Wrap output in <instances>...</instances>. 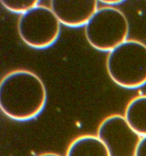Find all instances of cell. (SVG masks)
<instances>
[{"instance_id":"6da1fadb","label":"cell","mask_w":146,"mask_h":156,"mask_svg":"<svg viewBox=\"0 0 146 156\" xmlns=\"http://www.w3.org/2000/svg\"><path fill=\"white\" fill-rule=\"evenodd\" d=\"M47 99L41 78L27 69L6 74L0 83V108L5 115L17 121L35 118L43 109Z\"/></svg>"},{"instance_id":"30bf717a","label":"cell","mask_w":146,"mask_h":156,"mask_svg":"<svg viewBox=\"0 0 146 156\" xmlns=\"http://www.w3.org/2000/svg\"><path fill=\"white\" fill-rule=\"evenodd\" d=\"M135 156H146V136L141 137L137 147Z\"/></svg>"},{"instance_id":"277c9868","label":"cell","mask_w":146,"mask_h":156,"mask_svg":"<svg viewBox=\"0 0 146 156\" xmlns=\"http://www.w3.org/2000/svg\"><path fill=\"white\" fill-rule=\"evenodd\" d=\"M19 36L27 45L35 49L51 46L59 37L61 23L50 8L38 5L18 20Z\"/></svg>"},{"instance_id":"8fae6325","label":"cell","mask_w":146,"mask_h":156,"mask_svg":"<svg viewBox=\"0 0 146 156\" xmlns=\"http://www.w3.org/2000/svg\"><path fill=\"white\" fill-rule=\"evenodd\" d=\"M108 5H114L119 4L122 2L123 1H100Z\"/></svg>"},{"instance_id":"3957f363","label":"cell","mask_w":146,"mask_h":156,"mask_svg":"<svg viewBox=\"0 0 146 156\" xmlns=\"http://www.w3.org/2000/svg\"><path fill=\"white\" fill-rule=\"evenodd\" d=\"M129 23L125 14L111 6L98 8L85 25L87 41L96 49L110 51L127 40Z\"/></svg>"},{"instance_id":"7a4b0ae2","label":"cell","mask_w":146,"mask_h":156,"mask_svg":"<svg viewBox=\"0 0 146 156\" xmlns=\"http://www.w3.org/2000/svg\"><path fill=\"white\" fill-rule=\"evenodd\" d=\"M110 78L126 89H136L146 83V44L127 39L109 52L106 62Z\"/></svg>"},{"instance_id":"9c48e42d","label":"cell","mask_w":146,"mask_h":156,"mask_svg":"<svg viewBox=\"0 0 146 156\" xmlns=\"http://www.w3.org/2000/svg\"><path fill=\"white\" fill-rule=\"evenodd\" d=\"M1 3L10 12L23 14L38 5L37 0H1Z\"/></svg>"},{"instance_id":"ba28073f","label":"cell","mask_w":146,"mask_h":156,"mask_svg":"<svg viewBox=\"0 0 146 156\" xmlns=\"http://www.w3.org/2000/svg\"><path fill=\"white\" fill-rule=\"evenodd\" d=\"M124 117L134 130L141 137L146 136V94L131 99L126 107Z\"/></svg>"},{"instance_id":"52a82bcc","label":"cell","mask_w":146,"mask_h":156,"mask_svg":"<svg viewBox=\"0 0 146 156\" xmlns=\"http://www.w3.org/2000/svg\"><path fill=\"white\" fill-rule=\"evenodd\" d=\"M66 156H109L106 147L99 138L94 135H82L69 145Z\"/></svg>"},{"instance_id":"5b68a950","label":"cell","mask_w":146,"mask_h":156,"mask_svg":"<svg viewBox=\"0 0 146 156\" xmlns=\"http://www.w3.org/2000/svg\"><path fill=\"white\" fill-rule=\"evenodd\" d=\"M97 136L103 142L109 156H135L141 137L132 129L124 117H106L99 124Z\"/></svg>"},{"instance_id":"8992f818","label":"cell","mask_w":146,"mask_h":156,"mask_svg":"<svg viewBox=\"0 0 146 156\" xmlns=\"http://www.w3.org/2000/svg\"><path fill=\"white\" fill-rule=\"evenodd\" d=\"M50 8L61 23L69 27L85 25L98 9L96 0H51Z\"/></svg>"},{"instance_id":"7c38bea8","label":"cell","mask_w":146,"mask_h":156,"mask_svg":"<svg viewBox=\"0 0 146 156\" xmlns=\"http://www.w3.org/2000/svg\"><path fill=\"white\" fill-rule=\"evenodd\" d=\"M38 156H62L60 154L55 153H42Z\"/></svg>"}]
</instances>
